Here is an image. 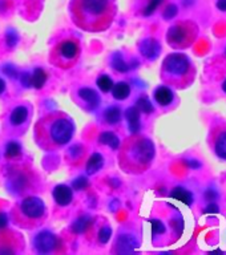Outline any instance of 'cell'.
Returning <instances> with one entry per match:
<instances>
[{"label": "cell", "mask_w": 226, "mask_h": 255, "mask_svg": "<svg viewBox=\"0 0 226 255\" xmlns=\"http://www.w3.org/2000/svg\"><path fill=\"white\" fill-rule=\"evenodd\" d=\"M116 13L115 0H75L72 16L81 29L103 32L113 21Z\"/></svg>", "instance_id": "6da1fadb"}, {"label": "cell", "mask_w": 226, "mask_h": 255, "mask_svg": "<svg viewBox=\"0 0 226 255\" xmlns=\"http://www.w3.org/2000/svg\"><path fill=\"white\" fill-rule=\"evenodd\" d=\"M75 124L63 112H53L44 116L35 127V138L45 150L64 146L71 141Z\"/></svg>", "instance_id": "7a4b0ae2"}, {"label": "cell", "mask_w": 226, "mask_h": 255, "mask_svg": "<svg viewBox=\"0 0 226 255\" xmlns=\"http://www.w3.org/2000/svg\"><path fill=\"white\" fill-rule=\"evenodd\" d=\"M155 143L147 137L133 135L123 143L120 149L119 163L121 169L132 174L148 170L155 158Z\"/></svg>", "instance_id": "3957f363"}, {"label": "cell", "mask_w": 226, "mask_h": 255, "mask_svg": "<svg viewBox=\"0 0 226 255\" xmlns=\"http://www.w3.org/2000/svg\"><path fill=\"white\" fill-rule=\"evenodd\" d=\"M161 79L175 88H185L195 79V67L191 59L184 53H171L163 61Z\"/></svg>", "instance_id": "277c9868"}, {"label": "cell", "mask_w": 226, "mask_h": 255, "mask_svg": "<svg viewBox=\"0 0 226 255\" xmlns=\"http://www.w3.org/2000/svg\"><path fill=\"white\" fill-rule=\"evenodd\" d=\"M45 217V205L37 197H27L13 211V218L19 226L31 229L40 225Z\"/></svg>", "instance_id": "5b68a950"}, {"label": "cell", "mask_w": 226, "mask_h": 255, "mask_svg": "<svg viewBox=\"0 0 226 255\" xmlns=\"http://www.w3.org/2000/svg\"><path fill=\"white\" fill-rule=\"evenodd\" d=\"M199 36V27L191 20L173 24L167 32V41L173 49H187Z\"/></svg>", "instance_id": "8992f818"}, {"label": "cell", "mask_w": 226, "mask_h": 255, "mask_svg": "<svg viewBox=\"0 0 226 255\" xmlns=\"http://www.w3.org/2000/svg\"><path fill=\"white\" fill-rule=\"evenodd\" d=\"M80 44L75 39L61 40L51 53V63L63 69L72 68L80 57Z\"/></svg>", "instance_id": "52a82bcc"}, {"label": "cell", "mask_w": 226, "mask_h": 255, "mask_svg": "<svg viewBox=\"0 0 226 255\" xmlns=\"http://www.w3.org/2000/svg\"><path fill=\"white\" fill-rule=\"evenodd\" d=\"M209 143L215 154L220 159L226 161V125H217L212 129Z\"/></svg>", "instance_id": "ba28073f"}, {"label": "cell", "mask_w": 226, "mask_h": 255, "mask_svg": "<svg viewBox=\"0 0 226 255\" xmlns=\"http://www.w3.org/2000/svg\"><path fill=\"white\" fill-rule=\"evenodd\" d=\"M33 245L37 253L40 254H48L51 253L56 246V237L51 231H40L33 239Z\"/></svg>", "instance_id": "9c48e42d"}, {"label": "cell", "mask_w": 226, "mask_h": 255, "mask_svg": "<svg viewBox=\"0 0 226 255\" xmlns=\"http://www.w3.org/2000/svg\"><path fill=\"white\" fill-rule=\"evenodd\" d=\"M140 52L141 55L148 60H156L161 53V45L156 39L153 37H148V39H144L141 43H140Z\"/></svg>", "instance_id": "30bf717a"}, {"label": "cell", "mask_w": 226, "mask_h": 255, "mask_svg": "<svg viewBox=\"0 0 226 255\" xmlns=\"http://www.w3.org/2000/svg\"><path fill=\"white\" fill-rule=\"evenodd\" d=\"M53 198H55V202L59 206H68L72 202V198H73L72 189L67 185H57L53 189Z\"/></svg>", "instance_id": "8fae6325"}, {"label": "cell", "mask_w": 226, "mask_h": 255, "mask_svg": "<svg viewBox=\"0 0 226 255\" xmlns=\"http://www.w3.org/2000/svg\"><path fill=\"white\" fill-rule=\"evenodd\" d=\"M137 246H139L137 241L129 234L120 235L119 238H117V241H116V250L119 251V253H121V254L132 253Z\"/></svg>", "instance_id": "7c38bea8"}, {"label": "cell", "mask_w": 226, "mask_h": 255, "mask_svg": "<svg viewBox=\"0 0 226 255\" xmlns=\"http://www.w3.org/2000/svg\"><path fill=\"white\" fill-rule=\"evenodd\" d=\"M175 99V93L171 88L167 85H161L155 91V100L157 104H160L161 107H168L171 105L172 101Z\"/></svg>", "instance_id": "4fadbf2b"}, {"label": "cell", "mask_w": 226, "mask_h": 255, "mask_svg": "<svg viewBox=\"0 0 226 255\" xmlns=\"http://www.w3.org/2000/svg\"><path fill=\"white\" fill-rule=\"evenodd\" d=\"M80 99L83 100L84 103L87 104L89 109H95L100 105V96L99 93L91 88H81L79 91Z\"/></svg>", "instance_id": "5bb4252c"}, {"label": "cell", "mask_w": 226, "mask_h": 255, "mask_svg": "<svg viewBox=\"0 0 226 255\" xmlns=\"http://www.w3.org/2000/svg\"><path fill=\"white\" fill-rule=\"evenodd\" d=\"M125 117H127L129 130L136 134L140 130V125H141L140 124V111L136 107H131L125 112Z\"/></svg>", "instance_id": "9a60e30c"}, {"label": "cell", "mask_w": 226, "mask_h": 255, "mask_svg": "<svg viewBox=\"0 0 226 255\" xmlns=\"http://www.w3.org/2000/svg\"><path fill=\"white\" fill-rule=\"evenodd\" d=\"M171 197L172 198L177 199L180 202L185 203L188 206H191L192 203H193V194H192L191 191L187 190V189H184L181 186H177L175 187L171 193Z\"/></svg>", "instance_id": "2e32d148"}, {"label": "cell", "mask_w": 226, "mask_h": 255, "mask_svg": "<svg viewBox=\"0 0 226 255\" xmlns=\"http://www.w3.org/2000/svg\"><path fill=\"white\" fill-rule=\"evenodd\" d=\"M103 165H104L103 155L100 154V153H93V154L89 157V159H88L87 166H85V169H87V174L89 175L96 174V173L103 167Z\"/></svg>", "instance_id": "e0dca14e"}, {"label": "cell", "mask_w": 226, "mask_h": 255, "mask_svg": "<svg viewBox=\"0 0 226 255\" xmlns=\"http://www.w3.org/2000/svg\"><path fill=\"white\" fill-rule=\"evenodd\" d=\"M45 81H47V73L41 68H36V69H33L31 75H29V85L36 88V89L43 88Z\"/></svg>", "instance_id": "ac0fdd59"}, {"label": "cell", "mask_w": 226, "mask_h": 255, "mask_svg": "<svg viewBox=\"0 0 226 255\" xmlns=\"http://www.w3.org/2000/svg\"><path fill=\"white\" fill-rule=\"evenodd\" d=\"M28 117V109L23 105L20 107H16L13 111L11 112V116H9V121H11L12 125H21V124L27 120Z\"/></svg>", "instance_id": "d6986e66"}, {"label": "cell", "mask_w": 226, "mask_h": 255, "mask_svg": "<svg viewBox=\"0 0 226 255\" xmlns=\"http://www.w3.org/2000/svg\"><path fill=\"white\" fill-rule=\"evenodd\" d=\"M92 225V218L89 215H81L76 219L72 225V231L76 234H83L88 230V227Z\"/></svg>", "instance_id": "ffe728a7"}, {"label": "cell", "mask_w": 226, "mask_h": 255, "mask_svg": "<svg viewBox=\"0 0 226 255\" xmlns=\"http://www.w3.org/2000/svg\"><path fill=\"white\" fill-rule=\"evenodd\" d=\"M112 93L116 100H125L131 95V85L124 81H120L112 88Z\"/></svg>", "instance_id": "44dd1931"}, {"label": "cell", "mask_w": 226, "mask_h": 255, "mask_svg": "<svg viewBox=\"0 0 226 255\" xmlns=\"http://www.w3.org/2000/svg\"><path fill=\"white\" fill-rule=\"evenodd\" d=\"M111 64H112V68L115 69V71L120 72V73H125L131 69V65L123 59V55L117 52L115 55L112 56V60H111Z\"/></svg>", "instance_id": "7402d4cb"}, {"label": "cell", "mask_w": 226, "mask_h": 255, "mask_svg": "<svg viewBox=\"0 0 226 255\" xmlns=\"http://www.w3.org/2000/svg\"><path fill=\"white\" fill-rule=\"evenodd\" d=\"M99 141L104 145H108V146H111L112 149H115L117 150L119 149V137L115 134V133H112V131H104L100 134Z\"/></svg>", "instance_id": "603a6c76"}, {"label": "cell", "mask_w": 226, "mask_h": 255, "mask_svg": "<svg viewBox=\"0 0 226 255\" xmlns=\"http://www.w3.org/2000/svg\"><path fill=\"white\" fill-rule=\"evenodd\" d=\"M104 119L108 124L115 125V124L120 123V120H121V112L117 107H109L104 112Z\"/></svg>", "instance_id": "cb8c5ba5"}, {"label": "cell", "mask_w": 226, "mask_h": 255, "mask_svg": "<svg viewBox=\"0 0 226 255\" xmlns=\"http://www.w3.org/2000/svg\"><path fill=\"white\" fill-rule=\"evenodd\" d=\"M136 108H137L140 112L145 113V115L153 113V111H155V108H153V105H152V103L149 101L148 97H140V99L137 100V103H136Z\"/></svg>", "instance_id": "d4e9b609"}, {"label": "cell", "mask_w": 226, "mask_h": 255, "mask_svg": "<svg viewBox=\"0 0 226 255\" xmlns=\"http://www.w3.org/2000/svg\"><path fill=\"white\" fill-rule=\"evenodd\" d=\"M20 153H21V146L16 141H11V142L7 143L5 153H4L7 158H15V157L20 155Z\"/></svg>", "instance_id": "484cf974"}, {"label": "cell", "mask_w": 226, "mask_h": 255, "mask_svg": "<svg viewBox=\"0 0 226 255\" xmlns=\"http://www.w3.org/2000/svg\"><path fill=\"white\" fill-rule=\"evenodd\" d=\"M97 87H99L103 92H109L112 91V88H113V81H112L111 77H108L107 75L100 76L99 79H97Z\"/></svg>", "instance_id": "4316f807"}, {"label": "cell", "mask_w": 226, "mask_h": 255, "mask_svg": "<svg viewBox=\"0 0 226 255\" xmlns=\"http://www.w3.org/2000/svg\"><path fill=\"white\" fill-rule=\"evenodd\" d=\"M97 237H99L100 243H108V241H109L112 237V229L109 226H103L99 230Z\"/></svg>", "instance_id": "83f0119b"}, {"label": "cell", "mask_w": 226, "mask_h": 255, "mask_svg": "<svg viewBox=\"0 0 226 255\" xmlns=\"http://www.w3.org/2000/svg\"><path fill=\"white\" fill-rule=\"evenodd\" d=\"M152 234L153 237H157V235H161L165 233V226H164V223L159 219H152Z\"/></svg>", "instance_id": "f1b7e54d"}, {"label": "cell", "mask_w": 226, "mask_h": 255, "mask_svg": "<svg viewBox=\"0 0 226 255\" xmlns=\"http://www.w3.org/2000/svg\"><path fill=\"white\" fill-rule=\"evenodd\" d=\"M177 12H179V8L176 4H169L167 8H165V11L163 12V17L165 20H172L177 15Z\"/></svg>", "instance_id": "f546056e"}, {"label": "cell", "mask_w": 226, "mask_h": 255, "mask_svg": "<svg viewBox=\"0 0 226 255\" xmlns=\"http://www.w3.org/2000/svg\"><path fill=\"white\" fill-rule=\"evenodd\" d=\"M161 3H163V0H151V1H149V4L147 5V8L144 9V15L145 16L152 15V13H153V12H155L156 9L159 8V5Z\"/></svg>", "instance_id": "4dcf8cb0"}, {"label": "cell", "mask_w": 226, "mask_h": 255, "mask_svg": "<svg viewBox=\"0 0 226 255\" xmlns=\"http://www.w3.org/2000/svg\"><path fill=\"white\" fill-rule=\"evenodd\" d=\"M72 186L75 190H83L85 187L88 186V179L85 177H79V178H76L72 183Z\"/></svg>", "instance_id": "1f68e13d"}, {"label": "cell", "mask_w": 226, "mask_h": 255, "mask_svg": "<svg viewBox=\"0 0 226 255\" xmlns=\"http://www.w3.org/2000/svg\"><path fill=\"white\" fill-rule=\"evenodd\" d=\"M5 40H7V44L9 47H15L17 41H19V36L17 33L13 31H9L7 32V35H5Z\"/></svg>", "instance_id": "d6a6232c"}, {"label": "cell", "mask_w": 226, "mask_h": 255, "mask_svg": "<svg viewBox=\"0 0 226 255\" xmlns=\"http://www.w3.org/2000/svg\"><path fill=\"white\" fill-rule=\"evenodd\" d=\"M209 205H208L207 207H205V210H204V213L205 214H217V213H220V207L219 205L216 202H208Z\"/></svg>", "instance_id": "836d02e7"}, {"label": "cell", "mask_w": 226, "mask_h": 255, "mask_svg": "<svg viewBox=\"0 0 226 255\" xmlns=\"http://www.w3.org/2000/svg\"><path fill=\"white\" fill-rule=\"evenodd\" d=\"M217 198H219V193L215 189H208L205 191V199H207L208 202H215Z\"/></svg>", "instance_id": "e575fe53"}, {"label": "cell", "mask_w": 226, "mask_h": 255, "mask_svg": "<svg viewBox=\"0 0 226 255\" xmlns=\"http://www.w3.org/2000/svg\"><path fill=\"white\" fill-rule=\"evenodd\" d=\"M4 73L8 76V77H12V79H16V76H17V72H16V69L12 65H5V67L3 68Z\"/></svg>", "instance_id": "d590c367"}, {"label": "cell", "mask_w": 226, "mask_h": 255, "mask_svg": "<svg viewBox=\"0 0 226 255\" xmlns=\"http://www.w3.org/2000/svg\"><path fill=\"white\" fill-rule=\"evenodd\" d=\"M185 163H187L188 166L191 167V169H199V167L201 166V163H200L197 159H187Z\"/></svg>", "instance_id": "8d00e7d4"}, {"label": "cell", "mask_w": 226, "mask_h": 255, "mask_svg": "<svg viewBox=\"0 0 226 255\" xmlns=\"http://www.w3.org/2000/svg\"><path fill=\"white\" fill-rule=\"evenodd\" d=\"M8 225V218L7 214L3 213V211H0V229H4V227Z\"/></svg>", "instance_id": "74e56055"}, {"label": "cell", "mask_w": 226, "mask_h": 255, "mask_svg": "<svg viewBox=\"0 0 226 255\" xmlns=\"http://www.w3.org/2000/svg\"><path fill=\"white\" fill-rule=\"evenodd\" d=\"M216 7L219 8L220 11L226 12V0H217V3H216Z\"/></svg>", "instance_id": "f35d334b"}, {"label": "cell", "mask_w": 226, "mask_h": 255, "mask_svg": "<svg viewBox=\"0 0 226 255\" xmlns=\"http://www.w3.org/2000/svg\"><path fill=\"white\" fill-rule=\"evenodd\" d=\"M21 84H23L24 87H31V85H29V73L25 72V73L21 76Z\"/></svg>", "instance_id": "ab89813d"}, {"label": "cell", "mask_w": 226, "mask_h": 255, "mask_svg": "<svg viewBox=\"0 0 226 255\" xmlns=\"http://www.w3.org/2000/svg\"><path fill=\"white\" fill-rule=\"evenodd\" d=\"M4 91H5V81L3 79H0V95L4 93Z\"/></svg>", "instance_id": "60d3db41"}, {"label": "cell", "mask_w": 226, "mask_h": 255, "mask_svg": "<svg viewBox=\"0 0 226 255\" xmlns=\"http://www.w3.org/2000/svg\"><path fill=\"white\" fill-rule=\"evenodd\" d=\"M223 91L225 92V93H226V80H225V81H224V83H223Z\"/></svg>", "instance_id": "b9f144b4"}, {"label": "cell", "mask_w": 226, "mask_h": 255, "mask_svg": "<svg viewBox=\"0 0 226 255\" xmlns=\"http://www.w3.org/2000/svg\"><path fill=\"white\" fill-rule=\"evenodd\" d=\"M225 53H226V51H225Z\"/></svg>", "instance_id": "7bdbcfd3"}]
</instances>
